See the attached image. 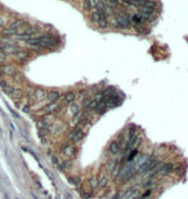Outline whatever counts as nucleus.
I'll return each mask as SVG.
<instances>
[{
	"instance_id": "obj_1",
	"label": "nucleus",
	"mask_w": 188,
	"mask_h": 199,
	"mask_svg": "<svg viewBox=\"0 0 188 199\" xmlns=\"http://www.w3.org/2000/svg\"><path fill=\"white\" fill-rule=\"evenodd\" d=\"M85 136H86V131L84 128H81V127H79V125L74 127L67 135L68 144H72V145L80 144L85 138Z\"/></svg>"
},
{
	"instance_id": "obj_2",
	"label": "nucleus",
	"mask_w": 188,
	"mask_h": 199,
	"mask_svg": "<svg viewBox=\"0 0 188 199\" xmlns=\"http://www.w3.org/2000/svg\"><path fill=\"white\" fill-rule=\"evenodd\" d=\"M122 150V146H121V142L119 138H116V140L111 141V144L108 145V147H107V151H108L110 156L111 158H115V156H117L119 154L121 153Z\"/></svg>"
},
{
	"instance_id": "obj_3",
	"label": "nucleus",
	"mask_w": 188,
	"mask_h": 199,
	"mask_svg": "<svg viewBox=\"0 0 188 199\" xmlns=\"http://www.w3.org/2000/svg\"><path fill=\"white\" fill-rule=\"evenodd\" d=\"M76 98H77V93L74 92V90H70V92H66V93H63V95H61L58 101L61 102L63 106H66V105L68 106V105L76 102Z\"/></svg>"
},
{
	"instance_id": "obj_4",
	"label": "nucleus",
	"mask_w": 188,
	"mask_h": 199,
	"mask_svg": "<svg viewBox=\"0 0 188 199\" xmlns=\"http://www.w3.org/2000/svg\"><path fill=\"white\" fill-rule=\"evenodd\" d=\"M115 18H116V22H117V27H120V29H129L132 26V20H130V17L128 14L119 13L116 14Z\"/></svg>"
},
{
	"instance_id": "obj_5",
	"label": "nucleus",
	"mask_w": 188,
	"mask_h": 199,
	"mask_svg": "<svg viewBox=\"0 0 188 199\" xmlns=\"http://www.w3.org/2000/svg\"><path fill=\"white\" fill-rule=\"evenodd\" d=\"M59 97H61V93L58 92V90H50V92H48L46 95V102L49 104V102H54V101H58Z\"/></svg>"
},
{
	"instance_id": "obj_6",
	"label": "nucleus",
	"mask_w": 188,
	"mask_h": 199,
	"mask_svg": "<svg viewBox=\"0 0 188 199\" xmlns=\"http://www.w3.org/2000/svg\"><path fill=\"white\" fill-rule=\"evenodd\" d=\"M130 20H132V23H135V26L143 25V20L139 14H133V16L130 17Z\"/></svg>"
},
{
	"instance_id": "obj_7",
	"label": "nucleus",
	"mask_w": 188,
	"mask_h": 199,
	"mask_svg": "<svg viewBox=\"0 0 188 199\" xmlns=\"http://www.w3.org/2000/svg\"><path fill=\"white\" fill-rule=\"evenodd\" d=\"M139 12H141V13H148V14H153V13H155V9L148 8V7H141V8H139Z\"/></svg>"
},
{
	"instance_id": "obj_8",
	"label": "nucleus",
	"mask_w": 188,
	"mask_h": 199,
	"mask_svg": "<svg viewBox=\"0 0 188 199\" xmlns=\"http://www.w3.org/2000/svg\"><path fill=\"white\" fill-rule=\"evenodd\" d=\"M90 21H92V22H93V23H95V25H97V23H98V13H97V12H92V13H90Z\"/></svg>"
},
{
	"instance_id": "obj_9",
	"label": "nucleus",
	"mask_w": 188,
	"mask_h": 199,
	"mask_svg": "<svg viewBox=\"0 0 188 199\" xmlns=\"http://www.w3.org/2000/svg\"><path fill=\"white\" fill-rule=\"evenodd\" d=\"M135 30H137V32H138V34H144V32H147V29H144L142 25L135 26Z\"/></svg>"
},
{
	"instance_id": "obj_10",
	"label": "nucleus",
	"mask_w": 188,
	"mask_h": 199,
	"mask_svg": "<svg viewBox=\"0 0 188 199\" xmlns=\"http://www.w3.org/2000/svg\"><path fill=\"white\" fill-rule=\"evenodd\" d=\"M119 3H120V0H106V4L112 5V7H115V5H117Z\"/></svg>"
},
{
	"instance_id": "obj_11",
	"label": "nucleus",
	"mask_w": 188,
	"mask_h": 199,
	"mask_svg": "<svg viewBox=\"0 0 188 199\" xmlns=\"http://www.w3.org/2000/svg\"><path fill=\"white\" fill-rule=\"evenodd\" d=\"M97 1H98V0H88V3H89V7H90V9H95V5H97Z\"/></svg>"
},
{
	"instance_id": "obj_12",
	"label": "nucleus",
	"mask_w": 188,
	"mask_h": 199,
	"mask_svg": "<svg viewBox=\"0 0 188 199\" xmlns=\"http://www.w3.org/2000/svg\"><path fill=\"white\" fill-rule=\"evenodd\" d=\"M84 7H85V9H90V7H89L88 0H85V1H84Z\"/></svg>"
},
{
	"instance_id": "obj_13",
	"label": "nucleus",
	"mask_w": 188,
	"mask_h": 199,
	"mask_svg": "<svg viewBox=\"0 0 188 199\" xmlns=\"http://www.w3.org/2000/svg\"><path fill=\"white\" fill-rule=\"evenodd\" d=\"M122 3H124V4H128V5L132 4V3H130V0H122Z\"/></svg>"
},
{
	"instance_id": "obj_14",
	"label": "nucleus",
	"mask_w": 188,
	"mask_h": 199,
	"mask_svg": "<svg viewBox=\"0 0 188 199\" xmlns=\"http://www.w3.org/2000/svg\"><path fill=\"white\" fill-rule=\"evenodd\" d=\"M67 199H68V198H67Z\"/></svg>"
}]
</instances>
